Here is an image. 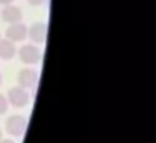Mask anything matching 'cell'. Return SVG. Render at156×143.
<instances>
[{
    "label": "cell",
    "mask_w": 156,
    "mask_h": 143,
    "mask_svg": "<svg viewBox=\"0 0 156 143\" xmlns=\"http://www.w3.org/2000/svg\"><path fill=\"white\" fill-rule=\"evenodd\" d=\"M27 37L35 44H44L47 39V24L44 20H37L27 29Z\"/></svg>",
    "instance_id": "obj_5"
},
{
    "label": "cell",
    "mask_w": 156,
    "mask_h": 143,
    "mask_svg": "<svg viewBox=\"0 0 156 143\" xmlns=\"http://www.w3.org/2000/svg\"><path fill=\"white\" fill-rule=\"evenodd\" d=\"M0 84H2V74H0Z\"/></svg>",
    "instance_id": "obj_14"
},
{
    "label": "cell",
    "mask_w": 156,
    "mask_h": 143,
    "mask_svg": "<svg viewBox=\"0 0 156 143\" xmlns=\"http://www.w3.org/2000/svg\"><path fill=\"white\" fill-rule=\"evenodd\" d=\"M17 81H19V86L24 89H34L39 82V74L35 69H30V68H24L19 71V76H17Z\"/></svg>",
    "instance_id": "obj_4"
},
{
    "label": "cell",
    "mask_w": 156,
    "mask_h": 143,
    "mask_svg": "<svg viewBox=\"0 0 156 143\" xmlns=\"http://www.w3.org/2000/svg\"><path fill=\"white\" fill-rule=\"evenodd\" d=\"M7 99H9V105L14 106V108H25L30 103V96H29L27 89L20 88V86H14V88L9 89Z\"/></svg>",
    "instance_id": "obj_2"
},
{
    "label": "cell",
    "mask_w": 156,
    "mask_h": 143,
    "mask_svg": "<svg viewBox=\"0 0 156 143\" xmlns=\"http://www.w3.org/2000/svg\"><path fill=\"white\" fill-rule=\"evenodd\" d=\"M27 25L24 22H15V24H9L7 31H5V37L12 42H22L27 39Z\"/></svg>",
    "instance_id": "obj_6"
},
{
    "label": "cell",
    "mask_w": 156,
    "mask_h": 143,
    "mask_svg": "<svg viewBox=\"0 0 156 143\" xmlns=\"http://www.w3.org/2000/svg\"><path fill=\"white\" fill-rule=\"evenodd\" d=\"M19 59L24 64H37L41 61V49L35 44H24L19 49Z\"/></svg>",
    "instance_id": "obj_3"
},
{
    "label": "cell",
    "mask_w": 156,
    "mask_h": 143,
    "mask_svg": "<svg viewBox=\"0 0 156 143\" xmlns=\"http://www.w3.org/2000/svg\"><path fill=\"white\" fill-rule=\"evenodd\" d=\"M9 99H7V96H4L2 93H0V115H5L7 113V109H9Z\"/></svg>",
    "instance_id": "obj_9"
},
{
    "label": "cell",
    "mask_w": 156,
    "mask_h": 143,
    "mask_svg": "<svg viewBox=\"0 0 156 143\" xmlns=\"http://www.w3.org/2000/svg\"><path fill=\"white\" fill-rule=\"evenodd\" d=\"M15 0H0V5H10V4H14Z\"/></svg>",
    "instance_id": "obj_11"
},
{
    "label": "cell",
    "mask_w": 156,
    "mask_h": 143,
    "mask_svg": "<svg viewBox=\"0 0 156 143\" xmlns=\"http://www.w3.org/2000/svg\"><path fill=\"white\" fill-rule=\"evenodd\" d=\"M0 39H2V35H0Z\"/></svg>",
    "instance_id": "obj_15"
},
{
    "label": "cell",
    "mask_w": 156,
    "mask_h": 143,
    "mask_svg": "<svg viewBox=\"0 0 156 143\" xmlns=\"http://www.w3.org/2000/svg\"><path fill=\"white\" fill-rule=\"evenodd\" d=\"M0 140H2V128H0Z\"/></svg>",
    "instance_id": "obj_13"
},
{
    "label": "cell",
    "mask_w": 156,
    "mask_h": 143,
    "mask_svg": "<svg viewBox=\"0 0 156 143\" xmlns=\"http://www.w3.org/2000/svg\"><path fill=\"white\" fill-rule=\"evenodd\" d=\"M47 0H27V4L32 5V7H41V5H44Z\"/></svg>",
    "instance_id": "obj_10"
},
{
    "label": "cell",
    "mask_w": 156,
    "mask_h": 143,
    "mask_svg": "<svg viewBox=\"0 0 156 143\" xmlns=\"http://www.w3.org/2000/svg\"><path fill=\"white\" fill-rule=\"evenodd\" d=\"M0 17L2 20L7 22V24H15V22H22V9L20 7H15V5H4L2 12H0Z\"/></svg>",
    "instance_id": "obj_7"
},
{
    "label": "cell",
    "mask_w": 156,
    "mask_h": 143,
    "mask_svg": "<svg viewBox=\"0 0 156 143\" xmlns=\"http://www.w3.org/2000/svg\"><path fill=\"white\" fill-rule=\"evenodd\" d=\"M25 130H27V119L22 115H12L5 121V131L14 138L22 136L25 133Z\"/></svg>",
    "instance_id": "obj_1"
},
{
    "label": "cell",
    "mask_w": 156,
    "mask_h": 143,
    "mask_svg": "<svg viewBox=\"0 0 156 143\" xmlns=\"http://www.w3.org/2000/svg\"><path fill=\"white\" fill-rule=\"evenodd\" d=\"M0 143H15V141H14V140H9V138H5V140L2 138V140H0Z\"/></svg>",
    "instance_id": "obj_12"
},
{
    "label": "cell",
    "mask_w": 156,
    "mask_h": 143,
    "mask_svg": "<svg viewBox=\"0 0 156 143\" xmlns=\"http://www.w3.org/2000/svg\"><path fill=\"white\" fill-rule=\"evenodd\" d=\"M15 54H17L15 42L9 41L7 37L0 39V59H4V61H10V59H14Z\"/></svg>",
    "instance_id": "obj_8"
}]
</instances>
